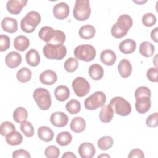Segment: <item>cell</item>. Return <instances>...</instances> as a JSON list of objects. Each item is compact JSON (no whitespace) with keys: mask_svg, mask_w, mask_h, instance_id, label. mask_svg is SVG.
Returning <instances> with one entry per match:
<instances>
[{"mask_svg":"<svg viewBox=\"0 0 158 158\" xmlns=\"http://www.w3.org/2000/svg\"><path fill=\"white\" fill-rule=\"evenodd\" d=\"M38 36L46 43L52 44H62L65 41V35L62 31L54 30L48 26L43 27L40 30Z\"/></svg>","mask_w":158,"mask_h":158,"instance_id":"obj_1","label":"cell"},{"mask_svg":"<svg viewBox=\"0 0 158 158\" xmlns=\"http://www.w3.org/2000/svg\"><path fill=\"white\" fill-rule=\"evenodd\" d=\"M40 22V14L36 11H30L22 19L20 22V27L23 31L30 33L34 31Z\"/></svg>","mask_w":158,"mask_h":158,"instance_id":"obj_2","label":"cell"},{"mask_svg":"<svg viewBox=\"0 0 158 158\" xmlns=\"http://www.w3.org/2000/svg\"><path fill=\"white\" fill-rule=\"evenodd\" d=\"M43 52L49 59L62 60L67 54V48L63 44H52L46 43L43 47Z\"/></svg>","mask_w":158,"mask_h":158,"instance_id":"obj_3","label":"cell"},{"mask_svg":"<svg viewBox=\"0 0 158 158\" xmlns=\"http://www.w3.org/2000/svg\"><path fill=\"white\" fill-rule=\"evenodd\" d=\"M33 97L38 107L43 110L49 109L51 106V97L48 90L43 88H36L33 94Z\"/></svg>","mask_w":158,"mask_h":158,"instance_id":"obj_4","label":"cell"},{"mask_svg":"<svg viewBox=\"0 0 158 158\" xmlns=\"http://www.w3.org/2000/svg\"><path fill=\"white\" fill-rule=\"evenodd\" d=\"M91 12L89 1L77 0L75 1L73 10V15L76 20L78 21L87 20L90 16Z\"/></svg>","mask_w":158,"mask_h":158,"instance_id":"obj_5","label":"cell"},{"mask_svg":"<svg viewBox=\"0 0 158 158\" xmlns=\"http://www.w3.org/2000/svg\"><path fill=\"white\" fill-rule=\"evenodd\" d=\"M96 54L95 48L91 44H86L77 46L74 49V56L78 60L90 62L93 60Z\"/></svg>","mask_w":158,"mask_h":158,"instance_id":"obj_6","label":"cell"},{"mask_svg":"<svg viewBox=\"0 0 158 158\" xmlns=\"http://www.w3.org/2000/svg\"><path fill=\"white\" fill-rule=\"evenodd\" d=\"M109 104L112 106L115 112L121 116H127L131 111V107L128 101L121 96L113 98Z\"/></svg>","mask_w":158,"mask_h":158,"instance_id":"obj_7","label":"cell"},{"mask_svg":"<svg viewBox=\"0 0 158 158\" xmlns=\"http://www.w3.org/2000/svg\"><path fill=\"white\" fill-rule=\"evenodd\" d=\"M106 101V94L102 91H98L94 92L85 100L84 105L85 107L87 110H92L102 107Z\"/></svg>","mask_w":158,"mask_h":158,"instance_id":"obj_8","label":"cell"},{"mask_svg":"<svg viewBox=\"0 0 158 158\" xmlns=\"http://www.w3.org/2000/svg\"><path fill=\"white\" fill-rule=\"evenodd\" d=\"M72 86L75 94L78 97L86 95L90 91V84L81 77L75 78L72 81Z\"/></svg>","mask_w":158,"mask_h":158,"instance_id":"obj_9","label":"cell"},{"mask_svg":"<svg viewBox=\"0 0 158 158\" xmlns=\"http://www.w3.org/2000/svg\"><path fill=\"white\" fill-rule=\"evenodd\" d=\"M70 8L65 2H61L56 4L53 7V14L54 17L59 20L67 18L69 14Z\"/></svg>","mask_w":158,"mask_h":158,"instance_id":"obj_10","label":"cell"},{"mask_svg":"<svg viewBox=\"0 0 158 158\" xmlns=\"http://www.w3.org/2000/svg\"><path fill=\"white\" fill-rule=\"evenodd\" d=\"M27 2V0H9L7 2L6 8L10 14L17 15L20 13Z\"/></svg>","mask_w":158,"mask_h":158,"instance_id":"obj_11","label":"cell"},{"mask_svg":"<svg viewBox=\"0 0 158 158\" xmlns=\"http://www.w3.org/2000/svg\"><path fill=\"white\" fill-rule=\"evenodd\" d=\"M68 116L64 112L57 111L52 113L50 117L51 123L57 127H64L68 123Z\"/></svg>","mask_w":158,"mask_h":158,"instance_id":"obj_12","label":"cell"},{"mask_svg":"<svg viewBox=\"0 0 158 158\" xmlns=\"http://www.w3.org/2000/svg\"><path fill=\"white\" fill-rule=\"evenodd\" d=\"M151 106L150 97L143 96L136 99L135 108L139 114H145L147 112Z\"/></svg>","mask_w":158,"mask_h":158,"instance_id":"obj_13","label":"cell"},{"mask_svg":"<svg viewBox=\"0 0 158 158\" xmlns=\"http://www.w3.org/2000/svg\"><path fill=\"white\" fill-rule=\"evenodd\" d=\"M78 154L81 158H92L95 153L96 150L94 145L91 143H83L78 148Z\"/></svg>","mask_w":158,"mask_h":158,"instance_id":"obj_14","label":"cell"},{"mask_svg":"<svg viewBox=\"0 0 158 158\" xmlns=\"http://www.w3.org/2000/svg\"><path fill=\"white\" fill-rule=\"evenodd\" d=\"M5 62L7 66L9 68L15 69L21 64L22 56L17 52H10L5 57Z\"/></svg>","mask_w":158,"mask_h":158,"instance_id":"obj_15","label":"cell"},{"mask_svg":"<svg viewBox=\"0 0 158 158\" xmlns=\"http://www.w3.org/2000/svg\"><path fill=\"white\" fill-rule=\"evenodd\" d=\"M40 80L43 85H52L57 80V76L54 71L46 70L40 74Z\"/></svg>","mask_w":158,"mask_h":158,"instance_id":"obj_16","label":"cell"},{"mask_svg":"<svg viewBox=\"0 0 158 158\" xmlns=\"http://www.w3.org/2000/svg\"><path fill=\"white\" fill-rule=\"evenodd\" d=\"M16 19L6 17L1 21V27L2 30L10 33H14L17 31L18 25Z\"/></svg>","mask_w":158,"mask_h":158,"instance_id":"obj_17","label":"cell"},{"mask_svg":"<svg viewBox=\"0 0 158 158\" xmlns=\"http://www.w3.org/2000/svg\"><path fill=\"white\" fill-rule=\"evenodd\" d=\"M115 23L120 30L128 33L130 28L132 27L133 20L130 15L122 14L118 17Z\"/></svg>","mask_w":158,"mask_h":158,"instance_id":"obj_18","label":"cell"},{"mask_svg":"<svg viewBox=\"0 0 158 158\" xmlns=\"http://www.w3.org/2000/svg\"><path fill=\"white\" fill-rule=\"evenodd\" d=\"M100 59L101 62L107 66L114 65L117 59L115 53L110 49H106L101 52L100 54Z\"/></svg>","mask_w":158,"mask_h":158,"instance_id":"obj_19","label":"cell"},{"mask_svg":"<svg viewBox=\"0 0 158 158\" xmlns=\"http://www.w3.org/2000/svg\"><path fill=\"white\" fill-rule=\"evenodd\" d=\"M117 68L119 74L123 78L130 77L132 72V66L130 62L125 59L120 61Z\"/></svg>","mask_w":158,"mask_h":158,"instance_id":"obj_20","label":"cell"},{"mask_svg":"<svg viewBox=\"0 0 158 158\" xmlns=\"http://www.w3.org/2000/svg\"><path fill=\"white\" fill-rule=\"evenodd\" d=\"M136 47V42L131 39H126L122 41L119 44V49L121 52L129 54L133 53Z\"/></svg>","mask_w":158,"mask_h":158,"instance_id":"obj_21","label":"cell"},{"mask_svg":"<svg viewBox=\"0 0 158 158\" xmlns=\"http://www.w3.org/2000/svg\"><path fill=\"white\" fill-rule=\"evenodd\" d=\"M114 113V111L110 104L103 106L99 113V119L104 123L110 122L113 118Z\"/></svg>","mask_w":158,"mask_h":158,"instance_id":"obj_22","label":"cell"},{"mask_svg":"<svg viewBox=\"0 0 158 158\" xmlns=\"http://www.w3.org/2000/svg\"><path fill=\"white\" fill-rule=\"evenodd\" d=\"M37 133L38 138L44 142L51 141L54 135L53 131L47 126H41L39 127Z\"/></svg>","mask_w":158,"mask_h":158,"instance_id":"obj_23","label":"cell"},{"mask_svg":"<svg viewBox=\"0 0 158 158\" xmlns=\"http://www.w3.org/2000/svg\"><path fill=\"white\" fill-rule=\"evenodd\" d=\"M27 63L31 66H38L40 62V57L38 52L35 49H30L25 55Z\"/></svg>","mask_w":158,"mask_h":158,"instance_id":"obj_24","label":"cell"},{"mask_svg":"<svg viewBox=\"0 0 158 158\" xmlns=\"http://www.w3.org/2000/svg\"><path fill=\"white\" fill-rule=\"evenodd\" d=\"M86 122L84 118L81 117H76L73 118L70 125V129L74 133H81L86 128Z\"/></svg>","mask_w":158,"mask_h":158,"instance_id":"obj_25","label":"cell"},{"mask_svg":"<svg viewBox=\"0 0 158 158\" xmlns=\"http://www.w3.org/2000/svg\"><path fill=\"white\" fill-rule=\"evenodd\" d=\"M30 45V40L23 35H19L15 38L14 40V47L19 51H24Z\"/></svg>","mask_w":158,"mask_h":158,"instance_id":"obj_26","label":"cell"},{"mask_svg":"<svg viewBox=\"0 0 158 158\" xmlns=\"http://www.w3.org/2000/svg\"><path fill=\"white\" fill-rule=\"evenodd\" d=\"M88 73L93 80H99L104 75V69L99 64H94L89 67Z\"/></svg>","mask_w":158,"mask_h":158,"instance_id":"obj_27","label":"cell"},{"mask_svg":"<svg viewBox=\"0 0 158 158\" xmlns=\"http://www.w3.org/2000/svg\"><path fill=\"white\" fill-rule=\"evenodd\" d=\"M54 96L57 101L63 102L66 101L70 96V91L67 86L59 85L54 91Z\"/></svg>","mask_w":158,"mask_h":158,"instance_id":"obj_28","label":"cell"},{"mask_svg":"<svg viewBox=\"0 0 158 158\" xmlns=\"http://www.w3.org/2000/svg\"><path fill=\"white\" fill-rule=\"evenodd\" d=\"M96 33L95 28L91 25H85L80 27L78 33L84 40H90L94 37Z\"/></svg>","mask_w":158,"mask_h":158,"instance_id":"obj_29","label":"cell"},{"mask_svg":"<svg viewBox=\"0 0 158 158\" xmlns=\"http://www.w3.org/2000/svg\"><path fill=\"white\" fill-rule=\"evenodd\" d=\"M6 141L10 146H17L22 143L23 136L21 133L15 130L6 136Z\"/></svg>","mask_w":158,"mask_h":158,"instance_id":"obj_30","label":"cell"},{"mask_svg":"<svg viewBox=\"0 0 158 158\" xmlns=\"http://www.w3.org/2000/svg\"><path fill=\"white\" fill-rule=\"evenodd\" d=\"M139 52L140 54L146 57H151L155 51V48L154 45L149 41H143L141 43L139 46Z\"/></svg>","mask_w":158,"mask_h":158,"instance_id":"obj_31","label":"cell"},{"mask_svg":"<svg viewBox=\"0 0 158 158\" xmlns=\"http://www.w3.org/2000/svg\"><path fill=\"white\" fill-rule=\"evenodd\" d=\"M28 118V112L27 110L22 107H19L16 108L13 112V118L14 120L19 123L27 120Z\"/></svg>","mask_w":158,"mask_h":158,"instance_id":"obj_32","label":"cell"},{"mask_svg":"<svg viewBox=\"0 0 158 158\" xmlns=\"http://www.w3.org/2000/svg\"><path fill=\"white\" fill-rule=\"evenodd\" d=\"M31 71L27 67H22L19 69L16 74L17 79L21 83H26L30 80L31 78Z\"/></svg>","mask_w":158,"mask_h":158,"instance_id":"obj_33","label":"cell"},{"mask_svg":"<svg viewBox=\"0 0 158 158\" xmlns=\"http://www.w3.org/2000/svg\"><path fill=\"white\" fill-rule=\"evenodd\" d=\"M72 140V135L68 131H62L57 134L56 136V142L62 146L69 145Z\"/></svg>","mask_w":158,"mask_h":158,"instance_id":"obj_34","label":"cell"},{"mask_svg":"<svg viewBox=\"0 0 158 158\" xmlns=\"http://www.w3.org/2000/svg\"><path fill=\"white\" fill-rule=\"evenodd\" d=\"M98 147L101 150H107L110 149L114 144L113 138L109 136H104L100 138L98 141Z\"/></svg>","mask_w":158,"mask_h":158,"instance_id":"obj_35","label":"cell"},{"mask_svg":"<svg viewBox=\"0 0 158 158\" xmlns=\"http://www.w3.org/2000/svg\"><path fill=\"white\" fill-rule=\"evenodd\" d=\"M65 108L68 112L70 114H77L81 109L80 102L77 99H71L65 105Z\"/></svg>","mask_w":158,"mask_h":158,"instance_id":"obj_36","label":"cell"},{"mask_svg":"<svg viewBox=\"0 0 158 158\" xmlns=\"http://www.w3.org/2000/svg\"><path fill=\"white\" fill-rule=\"evenodd\" d=\"M20 130L27 137H31L34 135V128L28 121H24L20 123Z\"/></svg>","mask_w":158,"mask_h":158,"instance_id":"obj_37","label":"cell"},{"mask_svg":"<svg viewBox=\"0 0 158 158\" xmlns=\"http://www.w3.org/2000/svg\"><path fill=\"white\" fill-rule=\"evenodd\" d=\"M15 130L14 125L8 121L3 122L0 127V133L3 136H6L11 132Z\"/></svg>","mask_w":158,"mask_h":158,"instance_id":"obj_38","label":"cell"},{"mask_svg":"<svg viewBox=\"0 0 158 158\" xmlns=\"http://www.w3.org/2000/svg\"><path fill=\"white\" fill-rule=\"evenodd\" d=\"M64 69L68 72H75L78 66V62L77 59L74 57H69L64 63Z\"/></svg>","mask_w":158,"mask_h":158,"instance_id":"obj_39","label":"cell"},{"mask_svg":"<svg viewBox=\"0 0 158 158\" xmlns=\"http://www.w3.org/2000/svg\"><path fill=\"white\" fill-rule=\"evenodd\" d=\"M156 22V17L152 13H146L142 17V23L146 27H150L153 26Z\"/></svg>","mask_w":158,"mask_h":158,"instance_id":"obj_40","label":"cell"},{"mask_svg":"<svg viewBox=\"0 0 158 158\" xmlns=\"http://www.w3.org/2000/svg\"><path fill=\"white\" fill-rule=\"evenodd\" d=\"M59 149L54 145L48 146L44 151V155L48 158H57L59 156Z\"/></svg>","mask_w":158,"mask_h":158,"instance_id":"obj_41","label":"cell"},{"mask_svg":"<svg viewBox=\"0 0 158 158\" xmlns=\"http://www.w3.org/2000/svg\"><path fill=\"white\" fill-rule=\"evenodd\" d=\"M10 41L8 36L5 35H0V51L3 52L10 48Z\"/></svg>","mask_w":158,"mask_h":158,"instance_id":"obj_42","label":"cell"},{"mask_svg":"<svg viewBox=\"0 0 158 158\" xmlns=\"http://www.w3.org/2000/svg\"><path fill=\"white\" fill-rule=\"evenodd\" d=\"M151 91L146 86H139L136 89L135 92V97L136 99L143 97V96L151 97Z\"/></svg>","mask_w":158,"mask_h":158,"instance_id":"obj_43","label":"cell"},{"mask_svg":"<svg viewBox=\"0 0 158 158\" xmlns=\"http://www.w3.org/2000/svg\"><path fill=\"white\" fill-rule=\"evenodd\" d=\"M146 124L151 128L156 127L158 125V113L155 112L149 115L146 118Z\"/></svg>","mask_w":158,"mask_h":158,"instance_id":"obj_44","label":"cell"},{"mask_svg":"<svg viewBox=\"0 0 158 158\" xmlns=\"http://www.w3.org/2000/svg\"><path fill=\"white\" fill-rule=\"evenodd\" d=\"M146 77L148 79L152 82L157 81V68L151 67L146 72Z\"/></svg>","mask_w":158,"mask_h":158,"instance_id":"obj_45","label":"cell"},{"mask_svg":"<svg viewBox=\"0 0 158 158\" xmlns=\"http://www.w3.org/2000/svg\"><path fill=\"white\" fill-rule=\"evenodd\" d=\"M112 35L115 38H121L123 36H125L127 33L125 31H122L120 30L116 25V23L114 24V25L112 27L111 30H110Z\"/></svg>","mask_w":158,"mask_h":158,"instance_id":"obj_46","label":"cell"},{"mask_svg":"<svg viewBox=\"0 0 158 158\" xmlns=\"http://www.w3.org/2000/svg\"><path fill=\"white\" fill-rule=\"evenodd\" d=\"M13 158H19V157H24V158H30L31 156L28 152L25 149H17L15 150L12 153Z\"/></svg>","mask_w":158,"mask_h":158,"instance_id":"obj_47","label":"cell"},{"mask_svg":"<svg viewBox=\"0 0 158 158\" xmlns=\"http://www.w3.org/2000/svg\"><path fill=\"white\" fill-rule=\"evenodd\" d=\"M128 157L129 158H133V157H137V158H143L144 157V152L142 150L139 149H133L130 151Z\"/></svg>","mask_w":158,"mask_h":158,"instance_id":"obj_48","label":"cell"},{"mask_svg":"<svg viewBox=\"0 0 158 158\" xmlns=\"http://www.w3.org/2000/svg\"><path fill=\"white\" fill-rule=\"evenodd\" d=\"M157 34H158V28L157 27L152 30V31H151V38L156 43L158 42Z\"/></svg>","mask_w":158,"mask_h":158,"instance_id":"obj_49","label":"cell"},{"mask_svg":"<svg viewBox=\"0 0 158 158\" xmlns=\"http://www.w3.org/2000/svg\"><path fill=\"white\" fill-rule=\"evenodd\" d=\"M62 158H76L77 156L72 152H66L62 155Z\"/></svg>","mask_w":158,"mask_h":158,"instance_id":"obj_50","label":"cell"},{"mask_svg":"<svg viewBox=\"0 0 158 158\" xmlns=\"http://www.w3.org/2000/svg\"><path fill=\"white\" fill-rule=\"evenodd\" d=\"M98 157H110V156L108 154H101L98 156Z\"/></svg>","mask_w":158,"mask_h":158,"instance_id":"obj_51","label":"cell"},{"mask_svg":"<svg viewBox=\"0 0 158 158\" xmlns=\"http://www.w3.org/2000/svg\"><path fill=\"white\" fill-rule=\"evenodd\" d=\"M156 58H157V55H156V56H155V57H154V60H155V62H154V65H155V66L157 67V62H156Z\"/></svg>","mask_w":158,"mask_h":158,"instance_id":"obj_52","label":"cell"}]
</instances>
